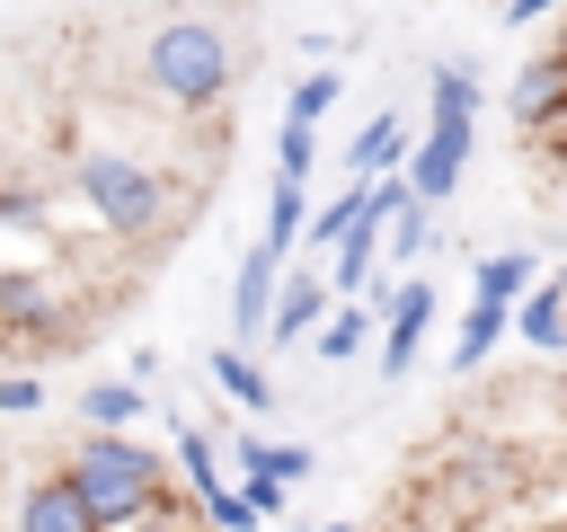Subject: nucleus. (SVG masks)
<instances>
[{
	"instance_id": "1",
	"label": "nucleus",
	"mask_w": 567,
	"mask_h": 532,
	"mask_svg": "<svg viewBox=\"0 0 567 532\" xmlns=\"http://www.w3.org/2000/svg\"><path fill=\"white\" fill-rule=\"evenodd\" d=\"M62 479L89 497V514H97L106 532H124V523H133V514H151V505L195 514V497H168V461H159L151 443H133L124 426H97V434L62 461Z\"/></svg>"
},
{
	"instance_id": "2",
	"label": "nucleus",
	"mask_w": 567,
	"mask_h": 532,
	"mask_svg": "<svg viewBox=\"0 0 567 532\" xmlns=\"http://www.w3.org/2000/svg\"><path fill=\"white\" fill-rule=\"evenodd\" d=\"M142 80H151V98H159V106L204 115V106H221V98H230L239 53H230V35H221L213 18H168V27H151V44H142Z\"/></svg>"
},
{
	"instance_id": "3",
	"label": "nucleus",
	"mask_w": 567,
	"mask_h": 532,
	"mask_svg": "<svg viewBox=\"0 0 567 532\" xmlns=\"http://www.w3.org/2000/svg\"><path fill=\"white\" fill-rule=\"evenodd\" d=\"M71 186H80V204H89L115 239H151V231L168 222V186H159L133 151H106V142L71 151Z\"/></svg>"
},
{
	"instance_id": "4",
	"label": "nucleus",
	"mask_w": 567,
	"mask_h": 532,
	"mask_svg": "<svg viewBox=\"0 0 567 532\" xmlns=\"http://www.w3.org/2000/svg\"><path fill=\"white\" fill-rule=\"evenodd\" d=\"M461 168H470V115H425V142L408 151L416 204H443V195L461 186Z\"/></svg>"
},
{
	"instance_id": "5",
	"label": "nucleus",
	"mask_w": 567,
	"mask_h": 532,
	"mask_svg": "<svg viewBox=\"0 0 567 532\" xmlns=\"http://www.w3.org/2000/svg\"><path fill=\"white\" fill-rule=\"evenodd\" d=\"M425 328H434V284H425V275L390 284V293H381V372H390V381H399V372L416 364Z\"/></svg>"
},
{
	"instance_id": "6",
	"label": "nucleus",
	"mask_w": 567,
	"mask_h": 532,
	"mask_svg": "<svg viewBox=\"0 0 567 532\" xmlns=\"http://www.w3.org/2000/svg\"><path fill=\"white\" fill-rule=\"evenodd\" d=\"M505 106H514V124H523V133L567 124V53H532V62L505 80Z\"/></svg>"
},
{
	"instance_id": "7",
	"label": "nucleus",
	"mask_w": 567,
	"mask_h": 532,
	"mask_svg": "<svg viewBox=\"0 0 567 532\" xmlns=\"http://www.w3.org/2000/svg\"><path fill=\"white\" fill-rule=\"evenodd\" d=\"M381 231H390V213H381V204H372V186H363L354 222L337 231V266H328V284H337V293H363V284L381 275Z\"/></svg>"
},
{
	"instance_id": "8",
	"label": "nucleus",
	"mask_w": 567,
	"mask_h": 532,
	"mask_svg": "<svg viewBox=\"0 0 567 532\" xmlns=\"http://www.w3.org/2000/svg\"><path fill=\"white\" fill-rule=\"evenodd\" d=\"M18 532H106L97 514H89V497L53 470V479H35L27 497H18Z\"/></svg>"
},
{
	"instance_id": "9",
	"label": "nucleus",
	"mask_w": 567,
	"mask_h": 532,
	"mask_svg": "<svg viewBox=\"0 0 567 532\" xmlns=\"http://www.w3.org/2000/svg\"><path fill=\"white\" fill-rule=\"evenodd\" d=\"M275 275H284V257H266V248H248V257H239V284H230V337H239V346H257V337H266Z\"/></svg>"
},
{
	"instance_id": "10",
	"label": "nucleus",
	"mask_w": 567,
	"mask_h": 532,
	"mask_svg": "<svg viewBox=\"0 0 567 532\" xmlns=\"http://www.w3.org/2000/svg\"><path fill=\"white\" fill-rule=\"evenodd\" d=\"M328 301H337V284H328L319 266H301V275H275V310H266V337H275V346H292V337H301V328H310Z\"/></svg>"
},
{
	"instance_id": "11",
	"label": "nucleus",
	"mask_w": 567,
	"mask_h": 532,
	"mask_svg": "<svg viewBox=\"0 0 567 532\" xmlns=\"http://www.w3.org/2000/svg\"><path fill=\"white\" fill-rule=\"evenodd\" d=\"M505 328L523 337V346H567V284H523L514 301H505Z\"/></svg>"
},
{
	"instance_id": "12",
	"label": "nucleus",
	"mask_w": 567,
	"mask_h": 532,
	"mask_svg": "<svg viewBox=\"0 0 567 532\" xmlns=\"http://www.w3.org/2000/svg\"><path fill=\"white\" fill-rule=\"evenodd\" d=\"M408 151H416V133H408V115L399 106H381L363 133H354V151H346V168L354 177H381V168H408Z\"/></svg>"
},
{
	"instance_id": "13",
	"label": "nucleus",
	"mask_w": 567,
	"mask_h": 532,
	"mask_svg": "<svg viewBox=\"0 0 567 532\" xmlns=\"http://www.w3.org/2000/svg\"><path fill=\"white\" fill-rule=\"evenodd\" d=\"M204 364H213V381H221V390H230V399H239L248 417H266V408H275V381H266V372L248 364V346H213Z\"/></svg>"
},
{
	"instance_id": "14",
	"label": "nucleus",
	"mask_w": 567,
	"mask_h": 532,
	"mask_svg": "<svg viewBox=\"0 0 567 532\" xmlns=\"http://www.w3.org/2000/svg\"><path fill=\"white\" fill-rule=\"evenodd\" d=\"M301 222H310V195H301V177H275V195H266V257H292V239H301Z\"/></svg>"
},
{
	"instance_id": "15",
	"label": "nucleus",
	"mask_w": 567,
	"mask_h": 532,
	"mask_svg": "<svg viewBox=\"0 0 567 532\" xmlns=\"http://www.w3.org/2000/svg\"><path fill=\"white\" fill-rule=\"evenodd\" d=\"M230 470H239V479H248V470H275V479L292 488V479H310V452H301V443H266V434H230Z\"/></svg>"
},
{
	"instance_id": "16",
	"label": "nucleus",
	"mask_w": 567,
	"mask_h": 532,
	"mask_svg": "<svg viewBox=\"0 0 567 532\" xmlns=\"http://www.w3.org/2000/svg\"><path fill=\"white\" fill-rule=\"evenodd\" d=\"M177 470H186V497L195 505H213L230 479H221V461H213V434H195V426H177Z\"/></svg>"
},
{
	"instance_id": "17",
	"label": "nucleus",
	"mask_w": 567,
	"mask_h": 532,
	"mask_svg": "<svg viewBox=\"0 0 567 532\" xmlns=\"http://www.w3.org/2000/svg\"><path fill=\"white\" fill-rule=\"evenodd\" d=\"M496 337H505V301H478V293H470V319H461L452 364H487V355H496Z\"/></svg>"
},
{
	"instance_id": "18",
	"label": "nucleus",
	"mask_w": 567,
	"mask_h": 532,
	"mask_svg": "<svg viewBox=\"0 0 567 532\" xmlns=\"http://www.w3.org/2000/svg\"><path fill=\"white\" fill-rule=\"evenodd\" d=\"M80 417L89 426H133L142 417V381H89L80 390Z\"/></svg>"
},
{
	"instance_id": "19",
	"label": "nucleus",
	"mask_w": 567,
	"mask_h": 532,
	"mask_svg": "<svg viewBox=\"0 0 567 532\" xmlns=\"http://www.w3.org/2000/svg\"><path fill=\"white\" fill-rule=\"evenodd\" d=\"M532 284V257L523 248H496V257H478V301H514Z\"/></svg>"
},
{
	"instance_id": "20",
	"label": "nucleus",
	"mask_w": 567,
	"mask_h": 532,
	"mask_svg": "<svg viewBox=\"0 0 567 532\" xmlns=\"http://www.w3.org/2000/svg\"><path fill=\"white\" fill-rule=\"evenodd\" d=\"M372 346V319L363 310H328L319 319V364H346V355H363Z\"/></svg>"
},
{
	"instance_id": "21",
	"label": "nucleus",
	"mask_w": 567,
	"mask_h": 532,
	"mask_svg": "<svg viewBox=\"0 0 567 532\" xmlns=\"http://www.w3.org/2000/svg\"><path fill=\"white\" fill-rule=\"evenodd\" d=\"M434 115H478V71L470 62H434Z\"/></svg>"
},
{
	"instance_id": "22",
	"label": "nucleus",
	"mask_w": 567,
	"mask_h": 532,
	"mask_svg": "<svg viewBox=\"0 0 567 532\" xmlns=\"http://www.w3.org/2000/svg\"><path fill=\"white\" fill-rule=\"evenodd\" d=\"M310 160H319V124L284 115V133H275V177H310Z\"/></svg>"
},
{
	"instance_id": "23",
	"label": "nucleus",
	"mask_w": 567,
	"mask_h": 532,
	"mask_svg": "<svg viewBox=\"0 0 567 532\" xmlns=\"http://www.w3.org/2000/svg\"><path fill=\"white\" fill-rule=\"evenodd\" d=\"M0 319L9 328H62L53 319V293H35V284H0Z\"/></svg>"
},
{
	"instance_id": "24",
	"label": "nucleus",
	"mask_w": 567,
	"mask_h": 532,
	"mask_svg": "<svg viewBox=\"0 0 567 532\" xmlns=\"http://www.w3.org/2000/svg\"><path fill=\"white\" fill-rule=\"evenodd\" d=\"M337 98H346V80H337V71H328V62H319V71H310V80H301V89H292V106H284V115H301V124H319V115H328V106H337Z\"/></svg>"
},
{
	"instance_id": "25",
	"label": "nucleus",
	"mask_w": 567,
	"mask_h": 532,
	"mask_svg": "<svg viewBox=\"0 0 567 532\" xmlns=\"http://www.w3.org/2000/svg\"><path fill=\"white\" fill-rule=\"evenodd\" d=\"M354 204H363V177H354V186H346V195H337V204H319V213H310V222H301V239H310V248H337V231H346V222H354Z\"/></svg>"
},
{
	"instance_id": "26",
	"label": "nucleus",
	"mask_w": 567,
	"mask_h": 532,
	"mask_svg": "<svg viewBox=\"0 0 567 532\" xmlns=\"http://www.w3.org/2000/svg\"><path fill=\"white\" fill-rule=\"evenodd\" d=\"M425 239H434V222H425V204H408V213H399V231H390V257L408 266V257H416Z\"/></svg>"
},
{
	"instance_id": "27",
	"label": "nucleus",
	"mask_w": 567,
	"mask_h": 532,
	"mask_svg": "<svg viewBox=\"0 0 567 532\" xmlns=\"http://www.w3.org/2000/svg\"><path fill=\"white\" fill-rule=\"evenodd\" d=\"M44 408V381H27V372H0V417H35Z\"/></svg>"
},
{
	"instance_id": "28",
	"label": "nucleus",
	"mask_w": 567,
	"mask_h": 532,
	"mask_svg": "<svg viewBox=\"0 0 567 532\" xmlns=\"http://www.w3.org/2000/svg\"><path fill=\"white\" fill-rule=\"evenodd\" d=\"M558 0H505V27H532V18H549Z\"/></svg>"
},
{
	"instance_id": "29",
	"label": "nucleus",
	"mask_w": 567,
	"mask_h": 532,
	"mask_svg": "<svg viewBox=\"0 0 567 532\" xmlns=\"http://www.w3.org/2000/svg\"><path fill=\"white\" fill-rule=\"evenodd\" d=\"M168 532H221V523H204V514H168Z\"/></svg>"
},
{
	"instance_id": "30",
	"label": "nucleus",
	"mask_w": 567,
	"mask_h": 532,
	"mask_svg": "<svg viewBox=\"0 0 567 532\" xmlns=\"http://www.w3.org/2000/svg\"><path fill=\"white\" fill-rule=\"evenodd\" d=\"M549 53H567V9H558V44H549Z\"/></svg>"
},
{
	"instance_id": "31",
	"label": "nucleus",
	"mask_w": 567,
	"mask_h": 532,
	"mask_svg": "<svg viewBox=\"0 0 567 532\" xmlns=\"http://www.w3.org/2000/svg\"><path fill=\"white\" fill-rule=\"evenodd\" d=\"M558 426H567V390H558Z\"/></svg>"
},
{
	"instance_id": "32",
	"label": "nucleus",
	"mask_w": 567,
	"mask_h": 532,
	"mask_svg": "<svg viewBox=\"0 0 567 532\" xmlns=\"http://www.w3.org/2000/svg\"><path fill=\"white\" fill-rule=\"evenodd\" d=\"M319 532H346V523H319Z\"/></svg>"
},
{
	"instance_id": "33",
	"label": "nucleus",
	"mask_w": 567,
	"mask_h": 532,
	"mask_svg": "<svg viewBox=\"0 0 567 532\" xmlns=\"http://www.w3.org/2000/svg\"><path fill=\"white\" fill-rule=\"evenodd\" d=\"M0 168H9V151H0Z\"/></svg>"
}]
</instances>
